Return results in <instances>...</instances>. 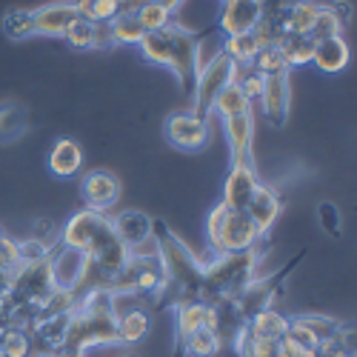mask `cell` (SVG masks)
<instances>
[{"mask_svg":"<svg viewBox=\"0 0 357 357\" xmlns=\"http://www.w3.org/2000/svg\"><path fill=\"white\" fill-rule=\"evenodd\" d=\"M257 23H260V0H223V12L215 29L226 38H234L255 32Z\"/></svg>","mask_w":357,"mask_h":357,"instance_id":"12","label":"cell"},{"mask_svg":"<svg viewBox=\"0 0 357 357\" xmlns=\"http://www.w3.org/2000/svg\"><path fill=\"white\" fill-rule=\"evenodd\" d=\"M152 215H146L140 209H126L117 218H112V226L117 231V237L123 241V246L129 252H137L143 243L152 241Z\"/></svg>","mask_w":357,"mask_h":357,"instance_id":"18","label":"cell"},{"mask_svg":"<svg viewBox=\"0 0 357 357\" xmlns=\"http://www.w3.org/2000/svg\"><path fill=\"white\" fill-rule=\"evenodd\" d=\"M226 126V140L231 149V163H246L255 166V155H252V143H255V114H234L223 121Z\"/></svg>","mask_w":357,"mask_h":357,"instance_id":"15","label":"cell"},{"mask_svg":"<svg viewBox=\"0 0 357 357\" xmlns=\"http://www.w3.org/2000/svg\"><path fill=\"white\" fill-rule=\"evenodd\" d=\"M209 32H215V26L203 29V32H192V29L172 20L169 26L158 29V32H146L137 46L149 63L166 66L177 77V83H181L183 98L192 100L197 72H200V43Z\"/></svg>","mask_w":357,"mask_h":357,"instance_id":"2","label":"cell"},{"mask_svg":"<svg viewBox=\"0 0 357 357\" xmlns=\"http://www.w3.org/2000/svg\"><path fill=\"white\" fill-rule=\"evenodd\" d=\"M263 114L275 129H283L289 121V109H291V77L289 72L280 75H266L263 77Z\"/></svg>","mask_w":357,"mask_h":357,"instance_id":"8","label":"cell"},{"mask_svg":"<svg viewBox=\"0 0 357 357\" xmlns=\"http://www.w3.org/2000/svg\"><path fill=\"white\" fill-rule=\"evenodd\" d=\"M260 263V246L246 252L218 255L212 263H203V280H200V301L218 303L237 297L249 280H255V269Z\"/></svg>","mask_w":357,"mask_h":357,"instance_id":"3","label":"cell"},{"mask_svg":"<svg viewBox=\"0 0 357 357\" xmlns=\"http://www.w3.org/2000/svg\"><path fill=\"white\" fill-rule=\"evenodd\" d=\"M32 354V337L20 326H6L0 332V357H29Z\"/></svg>","mask_w":357,"mask_h":357,"instance_id":"31","label":"cell"},{"mask_svg":"<svg viewBox=\"0 0 357 357\" xmlns=\"http://www.w3.org/2000/svg\"><path fill=\"white\" fill-rule=\"evenodd\" d=\"M66 43L77 52H92V49H112L114 40L109 35V23H92L77 17L75 23H69V29L63 32Z\"/></svg>","mask_w":357,"mask_h":357,"instance_id":"19","label":"cell"},{"mask_svg":"<svg viewBox=\"0 0 357 357\" xmlns=\"http://www.w3.org/2000/svg\"><path fill=\"white\" fill-rule=\"evenodd\" d=\"M257 75H280V72H289V63H286V57L283 52L278 49V43H269V46H263L257 54H255V61L249 63Z\"/></svg>","mask_w":357,"mask_h":357,"instance_id":"32","label":"cell"},{"mask_svg":"<svg viewBox=\"0 0 357 357\" xmlns=\"http://www.w3.org/2000/svg\"><path fill=\"white\" fill-rule=\"evenodd\" d=\"M260 186V174L257 166H246V163H231L229 177L223 183V206L226 209H246L255 189Z\"/></svg>","mask_w":357,"mask_h":357,"instance_id":"13","label":"cell"},{"mask_svg":"<svg viewBox=\"0 0 357 357\" xmlns=\"http://www.w3.org/2000/svg\"><path fill=\"white\" fill-rule=\"evenodd\" d=\"M109 220L106 212H95V209H80L77 215H72L63 226V237L61 243L69 249H77L80 255H86V249L92 246L95 234L103 229V223Z\"/></svg>","mask_w":357,"mask_h":357,"instance_id":"14","label":"cell"},{"mask_svg":"<svg viewBox=\"0 0 357 357\" xmlns=\"http://www.w3.org/2000/svg\"><path fill=\"white\" fill-rule=\"evenodd\" d=\"M149 3H155V0H117V17L121 15H137Z\"/></svg>","mask_w":357,"mask_h":357,"instance_id":"38","label":"cell"},{"mask_svg":"<svg viewBox=\"0 0 357 357\" xmlns=\"http://www.w3.org/2000/svg\"><path fill=\"white\" fill-rule=\"evenodd\" d=\"M163 135L174 149H183V152H195V149L206 146L209 140V123L197 121L192 112H174L166 117L163 123Z\"/></svg>","mask_w":357,"mask_h":357,"instance_id":"9","label":"cell"},{"mask_svg":"<svg viewBox=\"0 0 357 357\" xmlns=\"http://www.w3.org/2000/svg\"><path fill=\"white\" fill-rule=\"evenodd\" d=\"M20 266V252H17V241H12V237L6 231H0V269H9L15 272Z\"/></svg>","mask_w":357,"mask_h":357,"instance_id":"37","label":"cell"},{"mask_svg":"<svg viewBox=\"0 0 357 357\" xmlns=\"http://www.w3.org/2000/svg\"><path fill=\"white\" fill-rule=\"evenodd\" d=\"M246 332L252 337H260V340H275L280 343L289 332V317L275 312V309H266V312H257L249 323H246Z\"/></svg>","mask_w":357,"mask_h":357,"instance_id":"22","label":"cell"},{"mask_svg":"<svg viewBox=\"0 0 357 357\" xmlns=\"http://www.w3.org/2000/svg\"><path fill=\"white\" fill-rule=\"evenodd\" d=\"M135 17L143 26V32H158V29H163V26L172 23V9L163 6L160 0H155V3H149L146 9H140Z\"/></svg>","mask_w":357,"mask_h":357,"instance_id":"35","label":"cell"},{"mask_svg":"<svg viewBox=\"0 0 357 357\" xmlns=\"http://www.w3.org/2000/svg\"><path fill=\"white\" fill-rule=\"evenodd\" d=\"M237 75V63L229 54L218 52L209 63L197 72V83H195V95H192V114L197 121L209 123V114L215 112V100L229 83H234Z\"/></svg>","mask_w":357,"mask_h":357,"instance_id":"7","label":"cell"},{"mask_svg":"<svg viewBox=\"0 0 357 357\" xmlns=\"http://www.w3.org/2000/svg\"><path fill=\"white\" fill-rule=\"evenodd\" d=\"M49 263H52V280H54V289H63V291H75V286L80 283V275H83V266H86V257L77 252V249H69L63 243H57L49 255Z\"/></svg>","mask_w":357,"mask_h":357,"instance_id":"17","label":"cell"},{"mask_svg":"<svg viewBox=\"0 0 357 357\" xmlns=\"http://www.w3.org/2000/svg\"><path fill=\"white\" fill-rule=\"evenodd\" d=\"M12 283H15V272L0 269V303H6V301H9V294H12Z\"/></svg>","mask_w":357,"mask_h":357,"instance_id":"39","label":"cell"},{"mask_svg":"<svg viewBox=\"0 0 357 357\" xmlns=\"http://www.w3.org/2000/svg\"><path fill=\"white\" fill-rule=\"evenodd\" d=\"M266 43L260 40L257 32H246V35H234V38H226L223 43V54H229L234 63H252L255 54L263 49Z\"/></svg>","mask_w":357,"mask_h":357,"instance_id":"26","label":"cell"},{"mask_svg":"<svg viewBox=\"0 0 357 357\" xmlns=\"http://www.w3.org/2000/svg\"><path fill=\"white\" fill-rule=\"evenodd\" d=\"M278 49L283 52L289 69H294V66H306V63H312L314 40H312L309 35H291V32H286V35H280Z\"/></svg>","mask_w":357,"mask_h":357,"instance_id":"25","label":"cell"},{"mask_svg":"<svg viewBox=\"0 0 357 357\" xmlns=\"http://www.w3.org/2000/svg\"><path fill=\"white\" fill-rule=\"evenodd\" d=\"M206 237L215 249V255H231V252H246L260 246L263 234L255 226V220L243 209H226L218 203L206 220Z\"/></svg>","mask_w":357,"mask_h":357,"instance_id":"4","label":"cell"},{"mask_svg":"<svg viewBox=\"0 0 357 357\" xmlns=\"http://www.w3.org/2000/svg\"><path fill=\"white\" fill-rule=\"evenodd\" d=\"M160 3H163V6H169V9H174L177 3H181V0H160Z\"/></svg>","mask_w":357,"mask_h":357,"instance_id":"40","label":"cell"},{"mask_svg":"<svg viewBox=\"0 0 357 357\" xmlns=\"http://www.w3.org/2000/svg\"><path fill=\"white\" fill-rule=\"evenodd\" d=\"M306 257V249L303 252H297L283 269H278L275 275H269V278H257V280H249L246 283V289L237 294V297H231V303H234V312H237V317H241L243 323H249L257 312H266V309H272V303L278 301V297L283 294V286H286V278L294 272V266L301 263Z\"/></svg>","mask_w":357,"mask_h":357,"instance_id":"6","label":"cell"},{"mask_svg":"<svg viewBox=\"0 0 357 357\" xmlns=\"http://www.w3.org/2000/svg\"><path fill=\"white\" fill-rule=\"evenodd\" d=\"M243 212L255 220V226L266 237V234H269V229L275 226V220L280 218V212H283V197H280V192L275 186L260 181V186L255 189V195H252V200H249V206Z\"/></svg>","mask_w":357,"mask_h":357,"instance_id":"16","label":"cell"},{"mask_svg":"<svg viewBox=\"0 0 357 357\" xmlns=\"http://www.w3.org/2000/svg\"><path fill=\"white\" fill-rule=\"evenodd\" d=\"M29 129V109L17 100L0 103V143H12Z\"/></svg>","mask_w":357,"mask_h":357,"instance_id":"23","label":"cell"},{"mask_svg":"<svg viewBox=\"0 0 357 357\" xmlns=\"http://www.w3.org/2000/svg\"><path fill=\"white\" fill-rule=\"evenodd\" d=\"M349 57H351V49L343 38H326V40L314 43L312 63L326 75H337L349 66Z\"/></svg>","mask_w":357,"mask_h":357,"instance_id":"20","label":"cell"},{"mask_svg":"<svg viewBox=\"0 0 357 357\" xmlns=\"http://www.w3.org/2000/svg\"><path fill=\"white\" fill-rule=\"evenodd\" d=\"M77 17L92 23H109L117 17V0H75Z\"/></svg>","mask_w":357,"mask_h":357,"instance_id":"34","label":"cell"},{"mask_svg":"<svg viewBox=\"0 0 357 357\" xmlns=\"http://www.w3.org/2000/svg\"><path fill=\"white\" fill-rule=\"evenodd\" d=\"M149 326H152V317L143 309H126L123 314H117V343H140L149 335Z\"/></svg>","mask_w":357,"mask_h":357,"instance_id":"24","label":"cell"},{"mask_svg":"<svg viewBox=\"0 0 357 357\" xmlns=\"http://www.w3.org/2000/svg\"><path fill=\"white\" fill-rule=\"evenodd\" d=\"M220 351H223V343L215 329H197L183 343V354H189V357H218Z\"/></svg>","mask_w":357,"mask_h":357,"instance_id":"28","label":"cell"},{"mask_svg":"<svg viewBox=\"0 0 357 357\" xmlns=\"http://www.w3.org/2000/svg\"><path fill=\"white\" fill-rule=\"evenodd\" d=\"M80 192L86 200V209L106 212L117 203V197H121V181H117V174L109 169H95L83 177Z\"/></svg>","mask_w":357,"mask_h":357,"instance_id":"11","label":"cell"},{"mask_svg":"<svg viewBox=\"0 0 357 357\" xmlns=\"http://www.w3.org/2000/svg\"><path fill=\"white\" fill-rule=\"evenodd\" d=\"M317 218H320V226L326 229V234H332V237H340V234H343V223H340L337 203L323 200V203L317 206Z\"/></svg>","mask_w":357,"mask_h":357,"instance_id":"36","label":"cell"},{"mask_svg":"<svg viewBox=\"0 0 357 357\" xmlns=\"http://www.w3.org/2000/svg\"><path fill=\"white\" fill-rule=\"evenodd\" d=\"M177 309V340H174V357H183V343L189 340V335H195L197 329H215L218 326V312L215 303L206 301H186Z\"/></svg>","mask_w":357,"mask_h":357,"instance_id":"10","label":"cell"},{"mask_svg":"<svg viewBox=\"0 0 357 357\" xmlns=\"http://www.w3.org/2000/svg\"><path fill=\"white\" fill-rule=\"evenodd\" d=\"M297 326H303V329H309L320 343L323 340H329L332 335H337L340 329H343V323L340 320H335V317H329V314H297V317H291Z\"/></svg>","mask_w":357,"mask_h":357,"instance_id":"33","label":"cell"},{"mask_svg":"<svg viewBox=\"0 0 357 357\" xmlns=\"http://www.w3.org/2000/svg\"><path fill=\"white\" fill-rule=\"evenodd\" d=\"M83 166V152H80V143L72 140V137H61L54 146H52V152H49V169L52 174L57 177H72L77 174Z\"/></svg>","mask_w":357,"mask_h":357,"instance_id":"21","label":"cell"},{"mask_svg":"<svg viewBox=\"0 0 357 357\" xmlns=\"http://www.w3.org/2000/svg\"><path fill=\"white\" fill-rule=\"evenodd\" d=\"M77 20L75 0H57L38 9H12L3 17V32L12 40H23L29 35H63L69 23Z\"/></svg>","mask_w":357,"mask_h":357,"instance_id":"5","label":"cell"},{"mask_svg":"<svg viewBox=\"0 0 357 357\" xmlns=\"http://www.w3.org/2000/svg\"><path fill=\"white\" fill-rule=\"evenodd\" d=\"M215 112L223 117H234V114H246V112H252V103L246 100V95L241 92V86L237 83H229L223 92L218 95V100H215Z\"/></svg>","mask_w":357,"mask_h":357,"instance_id":"30","label":"cell"},{"mask_svg":"<svg viewBox=\"0 0 357 357\" xmlns=\"http://www.w3.org/2000/svg\"><path fill=\"white\" fill-rule=\"evenodd\" d=\"M152 241L163 269V289L155 306L163 309V306H181L186 301H200L203 263L197 260V255L169 229L166 220H152Z\"/></svg>","mask_w":357,"mask_h":357,"instance_id":"1","label":"cell"},{"mask_svg":"<svg viewBox=\"0 0 357 357\" xmlns=\"http://www.w3.org/2000/svg\"><path fill=\"white\" fill-rule=\"evenodd\" d=\"M109 35H112L114 46H117V43H123V46H137V43L143 40L146 32H143V26L137 23L135 15H121V17L109 20Z\"/></svg>","mask_w":357,"mask_h":357,"instance_id":"29","label":"cell"},{"mask_svg":"<svg viewBox=\"0 0 357 357\" xmlns=\"http://www.w3.org/2000/svg\"><path fill=\"white\" fill-rule=\"evenodd\" d=\"M343 23H346V17L337 15V9L320 6V9H317V17H314V23H312V29H309V38H312L314 43H320V40H326V38H343Z\"/></svg>","mask_w":357,"mask_h":357,"instance_id":"27","label":"cell"}]
</instances>
